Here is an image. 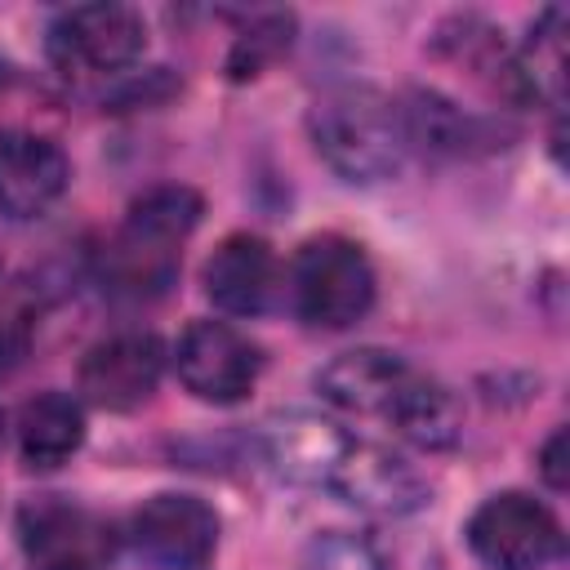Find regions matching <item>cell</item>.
I'll list each match as a JSON object with an SVG mask.
<instances>
[{"mask_svg":"<svg viewBox=\"0 0 570 570\" xmlns=\"http://www.w3.org/2000/svg\"><path fill=\"white\" fill-rule=\"evenodd\" d=\"M294 40V13H258L245 22V31L232 40L227 53V76L232 80H254L267 62H276Z\"/></svg>","mask_w":570,"mask_h":570,"instance_id":"obj_19","label":"cell"},{"mask_svg":"<svg viewBox=\"0 0 570 570\" xmlns=\"http://www.w3.org/2000/svg\"><path fill=\"white\" fill-rule=\"evenodd\" d=\"M9 80H13V67H9V62H4V58H0V89H4V85H9Z\"/></svg>","mask_w":570,"mask_h":570,"instance_id":"obj_23","label":"cell"},{"mask_svg":"<svg viewBox=\"0 0 570 570\" xmlns=\"http://www.w3.org/2000/svg\"><path fill=\"white\" fill-rule=\"evenodd\" d=\"M303 570H392V561L352 530H325L303 548Z\"/></svg>","mask_w":570,"mask_h":570,"instance_id":"obj_20","label":"cell"},{"mask_svg":"<svg viewBox=\"0 0 570 570\" xmlns=\"http://www.w3.org/2000/svg\"><path fill=\"white\" fill-rule=\"evenodd\" d=\"M129 539L160 570H205L218 548V512L196 494H151L134 512Z\"/></svg>","mask_w":570,"mask_h":570,"instance_id":"obj_8","label":"cell"},{"mask_svg":"<svg viewBox=\"0 0 570 570\" xmlns=\"http://www.w3.org/2000/svg\"><path fill=\"white\" fill-rule=\"evenodd\" d=\"M200 209H205L200 196L183 183H160V187H147L142 196H134L116 236L98 249L102 289L116 298H129V303L160 298L178 276L183 240L196 232Z\"/></svg>","mask_w":570,"mask_h":570,"instance_id":"obj_1","label":"cell"},{"mask_svg":"<svg viewBox=\"0 0 570 570\" xmlns=\"http://www.w3.org/2000/svg\"><path fill=\"white\" fill-rule=\"evenodd\" d=\"M174 370L196 401L236 405L254 392L263 374V352L227 321H191L174 343Z\"/></svg>","mask_w":570,"mask_h":570,"instance_id":"obj_7","label":"cell"},{"mask_svg":"<svg viewBox=\"0 0 570 570\" xmlns=\"http://www.w3.org/2000/svg\"><path fill=\"white\" fill-rule=\"evenodd\" d=\"M383 419L410 445H419V450H450L463 436V405H459V396L445 383H436V379H428L419 370H410V379L396 387V396H392Z\"/></svg>","mask_w":570,"mask_h":570,"instance_id":"obj_17","label":"cell"},{"mask_svg":"<svg viewBox=\"0 0 570 570\" xmlns=\"http://www.w3.org/2000/svg\"><path fill=\"white\" fill-rule=\"evenodd\" d=\"M165 374V343L151 330H116L80 356V396L98 410L142 405Z\"/></svg>","mask_w":570,"mask_h":570,"instance_id":"obj_9","label":"cell"},{"mask_svg":"<svg viewBox=\"0 0 570 570\" xmlns=\"http://www.w3.org/2000/svg\"><path fill=\"white\" fill-rule=\"evenodd\" d=\"M18 548L27 570H107L116 557V530L85 503L36 494L18 508Z\"/></svg>","mask_w":570,"mask_h":570,"instance_id":"obj_5","label":"cell"},{"mask_svg":"<svg viewBox=\"0 0 570 570\" xmlns=\"http://www.w3.org/2000/svg\"><path fill=\"white\" fill-rule=\"evenodd\" d=\"M0 445H4V410H0Z\"/></svg>","mask_w":570,"mask_h":570,"instance_id":"obj_24","label":"cell"},{"mask_svg":"<svg viewBox=\"0 0 570 570\" xmlns=\"http://www.w3.org/2000/svg\"><path fill=\"white\" fill-rule=\"evenodd\" d=\"M27 343H31L27 312H0V379L27 356Z\"/></svg>","mask_w":570,"mask_h":570,"instance_id":"obj_21","label":"cell"},{"mask_svg":"<svg viewBox=\"0 0 570 570\" xmlns=\"http://www.w3.org/2000/svg\"><path fill=\"white\" fill-rule=\"evenodd\" d=\"M85 441V405L71 392H40L18 410V454L27 468H62Z\"/></svg>","mask_w":570,"mask_h":570,"instance_id":"obj_16","label":"cell"},{"mask_svg":"<svg viewBox=\"0 0 570 570\" xmlns=\"http://www.w3.org/2000/svg\"><path fill=\"white\" fill-rule=\"evenodd\" d=\"M289 303L312 330H347L374 307V267L347 236H312L289 263Z\"/></svg>","mask_w":570,"mask_h":570,"instance_id":"obj_3","label":"cell"},{"mask_svg":"<svg viewBox=\"0 0 570 570\" xmlns=\"http://www.w3.org/2000/svg\"><path fill=\"white\" fill-rule=\"evenodd\" d=\"M147 27L129 4H76L49 22L45 49L62 76H111L138 62Z\"/></svg>","mask_w":570,"mask_h":570,"instance_id":"obj_6","label":"cell"},{"mask_svg":"<svg viewBox=\"0 0 570 570\" xmlns=\"http://www.w3.org/2000/svg\"><path fill=\"white\" fill-rule=\"evenodd\" d=\"M410 370L414 365H405L387 347H352L316 374V392L347 414H379L383 419L396 387L410 379Z\"/></svg>","mask_w":570,"mask_h":570,"instance_id":"obj_14","label":"cell"},{"mask_svg":"<svg viewBox=\"0 0 570 570\" xmlns=\"http://www.w3.org/2000/svg\"><path fill=\"white\" fill-rule=\"evenodd\" d=\"M316 156L343 183H383L405 165V129L396 98L374 85H334L307 116Z\"/></svg>","mask_w":570,"mask_h":570,"instance_id":"obj_2","label":"cell"},{"mask_svg":"<svg viewBox=\"0 0 570 570\" xmlns=\"http://www.w3.org/2000/svg\"><path fill=\"white\" fill-rule=\"evenodd\" d=\"M539 472H543V481H548L552 490H566V481H570V472H566V428H557V432L543 441V450H539Z\"/></svg>","mask_w":570,"mask_h":570,"instance_id":"obj_22","label":"cell"},{"mask_svg":"<svg viewBox=\"0 0 570 570\" xmlns=\"http://www.w3.org/2000/svg\"><path fill=\"white\" fill-rule=\"evenodd\" d=\"M396 111H401V129H405L410 151L419 147L432 156H463L476 142H485L481 120H472L463 107H454L436 89H410L405 98H396Z\"/></svg>","mask_w":570,"mask_h":570,"instance_id":"obj_18","label":"cell"},{"mask_svg":"<svg viewBox=\"0 0 570 570\" xmlns=\"http://www.w3.org/2000/svg\"><path fill=\"white\" fill-rule=\"evenodd\" d=\"M352 432L316 410H281L263 423V459L281 481L325 490Z\"/></svg>","mask_w":570,"mask_h":570,"instance_id":"obj_11","label":"cell"},{"mask_svg":"<svg viewBox=\"0 0 570 570\" xmlns=\"http://www.w3.org/2000/svg\"><path fill=\"white\" fill-rule=\"evenodd\" d=\"M71 178L67 151L31 129H0V214L13 223L40 218Z\"/></svg>","mask_w":570,"mask_h":570,"instance_id":"obj_12","label":"cell"},{"mask_svg":"<svg viewBox=\"0 0 570 570\" xmlns=\"http://www.w3.org/2000/svg\"><path fill=\"white\" fill-rule=\"evenodd\" d=\"M205 298L227 316H263L281 285V263L263 236L236 232L205 258Z\"/></svg>","mask_w":570,"mask_h":570,"instance_id":"obj_13","label":"cell"},{"mask_svg":"<svg viewBox=\"0 0 570 570\" xmlns=\"http://www.w3.org/2000/svg\"><path fill=\"white\" fill-rule=\"evenodd\" d=\"M468 548L490 570H548L566 552V534L557 512L521 490L490 494L468 517Z\"/></svg>","mask_w":570,"mask_h":570,"instance_id":"obj_4","label":"cell"},{"mask_svg":"<svg viewBox=\"0 0 570 570\" xmlns=\"http://www.w3.org/2000/svg\"><path fill=\"white\" fill-rule=\"evenodd\" d=\"M566 94V9L552 4L539 13L530 36L508 49V89L503 98L525 107H561Z\"/></svg>","mask_w":570,"mask_h":570,"instance_id":"obj_15","label":"cell"},{"mask_svg":"<svg viewBox=\"0 0 570 570\" xmlns=\"http://www.w3.org/2000/svg\"><path fill=\"white\" fill-rule=\"evenodd\" d=\"M325 490L374 517H405L428 503V481L419 476V468L392 454L387 445H374L361 436L347 441Z\"/></svg>","mask_w":570,"mask_h":570,"instance_id":"obj_10","label":"cell"}]
</instances>
